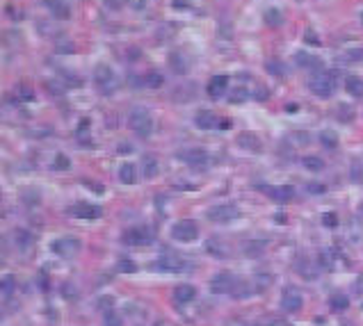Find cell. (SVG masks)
Returning a JSON list of instances; mask_svg holds the SVG:
<instances>
[{"label": "cell", "instance_id": "cell-1", "mask_svg": "<svg viewBox=\"0 0 363 326\" xmlns=\"http://www.w3.org/2000/svg\"><path fill=\"white\" fill-rule=\"evenodd\" d=\"M336 87H338V75L334 71H315V73L308 78V89H311L315 96L320 98H329L334 96Z\"/></svg>", "mask_w": 363, "mask_h": 326}, {"label": "cell", "instance_id": "cell-2", "mask_svg": "<svg viewBox=\"0 0 363 326\" xmlns=\"http://www.w3.org/2000/svg\"><path fill=\"white\" fill-rule=\"evenodd\" d=\"M128 126H130V130H133L135 135H139V137H149L151 130H153L151 112H149L147 107H142V105L133 107V112L128 114Z\"/></svg>", "mask_w": 363, "mask_h": 326}, {"label": "cell", "instance_id": "cell-3", "mask_svg": "<svg viewBox=\"0 0 363 326\" xmlns=\"http://www.w3.org/2000/svg\"><path fill=\"white\" fill-rule=\"evenodd\" d=\"M94 83H96L98 92H101L103 96H110V94H115L117 85H119V83H117L115 71H112L107 64H98L96 66V71H94Z\"/></svg>", "mask_w": 363, "mask_h": 326}, {"label": "cell", "instance_id": "cell-4", "mask_svg": "<svg viewBox=\"0 0 363 326\" xmlns=\"http://www.w3.org/2000/svg\"><path fill=\"white\" fill-rule=\"evenodd\" d=\"M171 237L176 239V242H194V239L199 237V226L197 221L192 219H183L178 221V224H174V228H171Z\"/></svg>", "mask_w": 363, "mask_h": 326}, {"label": "cell", "instance_id": "cell-5", "mask_svg": "<svg viewBox=\"0 0 363 326\" xmlns=\"http://www.w3.org/2000/svg\"><path fill=\"white\" fill-rule=\"evenodd\" d=\"M238 217H240V210L233 203H222V206H215L208 210V219L215 221V224H229V221L238 219Z\"/></svg>", "mask_w": 363, "mask_h": 326}, {"label": "cell", "instance_id": "cell-6", "mask_svg": "<svg viewBox=\"0 0 363 326\" xmlns=\"http://www.w3.org/2000/svg\"><path fill=\"white\" fill-rule=\"evenodd\" d=\"M156 267L162 271H185L190 267V262L185 258H180L176 251H165L160 256V260L156 262Z\"/></svg>", "mask_w": 363, "mask_h": 326}, {"label": "cell", "instance_id": "cell-7", "mask_svg": "<svg viewBox=\"0 0 363 326\" xmlns=\"http://www.w3.org/2000/svg\"><path fill=\"white\" fill-rule=\"evenodd\" d=\"M235 285H238V278H235L233 271H220V274L210 280V292H215V294L231 292V294H233Z\"/></svg>", "mask_w": 363, "mask_h": 326}, {"label": "cell", "instance_id": "cell-8", "mask_svg": "<svg viewBox=\"0 0 363 326\" xmlns=\"http://www.w3.org/2000/svg\"><path fill=\"white\" fill-rule=\"evenodd\" d=\"M153 233L147 228V226H137V228H130L124 233V242L130 244V247H147V244L153 242Z\"/></svg>", "mask_w": 363, "mask_h": 326}, {"label": "cell", "instance_id": "cell-9", "mask_svg": "<svg viewBox=\"0 0 363 326\" xmlns=\"http://www.w3.org/2000/svg\"><path fill=\"white\" fill-rule=\"evenodd\" d=\"M80 239H76V237H62V239H55V242L51 244V249H53V253H57L60 258H71V256H76V253L80 251Z\"/></svg>", "mask_w": 363, "mask_h": 326}, {"label": "cell", "instance_id": "cell-10", "mask_svg": "<svg viewBox=\"0 0 363 326\" xmlns=\"http://www.w3.org/2000/svg\"><path fill=\"white\" fill-rule=\"evenodd\" d=\"M304 306V297L299 294L297 288H285L283 294H281V308H283L285 312H297L302 310Z\"/></svg>", "mask_w": 363, "mask_h": 326}, {"label": "cell", "instance_id": "cell-11", "mask_svg": "<svg viewBox=\"0 0 363 326\" xmlns=\"http://www.w3.org/2000/svg\"><path fill=\"white\" fill-rule=\"evenodd\" d=\"M261 192H265L267 196L272 198V201L276 203H288L295 198V189L290 187V185H279V187H270V185H261Z\"/></svg>", "mask_w": 363, "mask_h": 326}, {"label": "cell", "instance_id": "cell-12", "mask_svg": "<svg viewBox=\"0 0 363 326\" xmlns=\"http://www.w3.org/2000/svg\"><path fill=\"white\" fill-rule=\"evenodd\" d=\"M69 215L78 217V219H98V217H101V208L80 201V203H76V206L69 208Z\"/></svg>", "mask_w": 363, "mask_h": 326}, {"label": "cell", "instance_id": "cell-13", "mask_svg": "<svg viewBox=\"0 0 363 326\" xmlns=\"http://www.w3.org/2000/svg\"><path fill=\"white\" fill-rule=\"evenodd\" d=\"M178 160H183L185 165H192V167H199V165H206L210 157L203 148H188V151H180L178 153Z\"/></svg>", "mask_w": 363, "mask_h": 326}, {"label": "cell", "instance_id": "cell-14", "mask_svg": "<svg viewBox=\"0 0 363 326\" xmlns=\"http://www.w3.org/2000/svg\"><path fill=\"white\" fill-rule=\"evenodd\" d=\"M226 92H229V78H226V75H215V78H210V83H208V96L222 98Z\"/></svg>", "mask_w": 363, "mask_h": 326}, {"label": "cell", "instance_id": "cell-15", "mask_svg": "<svg viewBox=\"0 0 363 326\" xmlns=\"http://www.w3.org/2000/svg\"><path fill=\"white\" fill-rule=\"evenodd\" d=\"M46 7L51 10V14L55 19H62V21L71 19V7L66 5L64 0H46Z\"/></svg>", "mask_w": 363, "mask_h": 326}, {"label": "cell", "instance_id": "cell-16", "mask_svg": "<svg viewBox=\"0 0 363 326\" xmlns=\"http://www.w3.org/2000/svg\"><path fill=\"white\" fill-rule=\"evenodd\" d=\"M194 297H197V288H194V285L183 283V285H176V288H174L176 303H190Z\"/></svg>", "mask_w": 363, "mask_h": 326}, {"label": "cell", "instance_id": "cell-17", "mask_svg": "<svg viewBox=\"0 0 363 326\" xmlns=\"http://www.w3.org/2000/svg\"><path fill=\"white\" fill-rule=\"evenodd\" d=\"M169 66H171V71H174V73H188V69H190V62H188V57L183 55V53L180 51H174L169 55Z\"/></svg>", "mask_w": 363, "mask_h": 326}, {"label": "cell", "instance_id": "cell-18", "mask_svg": "<svg viewBox=\"0 0 363 326\" xmlns=\"http://www.w3.org/2000/svg\"><path fill=\"white\" fill-rule=\"evenodd\" d=\"M238 144L242 148H247V151H251V153H261L263 151L261 139H258V135H253V133H242L238 137Z\"/></svg>", "mask_w": 363, "mask_h": 326}, {"label": "cell", "instance_id": "cell-19", "mask_svg": "<svg viewBox=\"0 0 363 326\" xmlns=\"http://www.w3.org/2000/svg\"><path fill=\"white\" fill-rule=\"evenodd\" d=\"M197 126L201 130H212V128H220V124H222V119H217L212 112H199L197 114Z\"/></svg>", "mask_w": 363, "mask_h": 326}, {"label": "cell", "instance_id": "cell-20", "mask_svg": "<svg viewBox=\"0 0 363 326\" xmlns=\"http://www.w3.org/2000/svg\"><path fill=\"white\" fill-rule=\"evenodd\" d=\"M295 62H297L302 69H320L322 71V60L315 55H311V53H297V55H295Z\"/></svg>", "mask_w": 363, "mask_h": 326}, {"label": "cell", "instance_id": "cell-21", "mask_svg": "<svg viewBox=\"0 0 363 326\" xmlns=\"http://www.w3.org/2000/svg\"><path fill=\"white\" fill-rule=\"evenodd\" d=\"M119 180H121V183H126V185L137 183V169H135L133 162H124V165H121V169H119Z\"/></svg>", "mask_w": 363, "mask_h": 326}, {"label": "cell", "instance_id": "cell-22", "mask_svg": "<svg viewBox=\"0 0 363 326\" xmlns=\"http://www.w3.org/2000/svg\"><path fill=\"white\" fill-rule=\"evenodd\" d=\"M345 89H347L352 96L356 98H363V78H356V75H349L345 80Z\"/></svg>", "mask_w": 363, "mask_h": 326}, {"label": "cell", "instance_id": "cell-23", "mask_svg": "<svg viewBox=\"0 0 363 326\" xmlns=\"http://www.w3.org/2000/svg\"><path fill=\"white\" fill-rule=\"evenodd\" d=\"M142 174H144V178H153V176L158 174V160L156 157H151V155H147L142 160Z\"/></svg>", "mask_w": 363, "mask_h": 326}, {"label": "cell", "instance_id": "cell-24", "mask_svg": "<svg viewBox=\"0 0 363 326\" xmlns=\"http://www.w3.org/2000/svg\"><path fill=\"white\" fill-rule=\"evenodd\" d=\"M302 165L306 167L308 171H322V169H324V162H322L317 155H306L302 160Z\"/></svg>", "mask_w": 363, "mask_h": 326}, {"label": "cell", "instance_id": "cell-25", "mask_svg": "<svg viewBox=\"0 0 363 326\" xmlns=\"http://www.w3.org/2000/svg\"><path fill=\"white\" fill-rule=\"evenodd\" d=\"M320 142L324 144L326 148H336L338 146V135H336L334 130H324V133H320Z\"/></svg>", "mask_w": 363, "mask_h": 326}, {"label": "cell", "instance_id": "cell-26", "mask_svg": "<svg viewBox=\"0 0 363 326\" xmlns=\"http://www.w3.org/2000/svg\"><path fill=\"white\" fill-rule=\"evenodd\" d=\"M16 290V280L14 276H5V278H0V292L5 294V297H10L12 292Z\"/></svg>", "mask_w": 363, "mask_h": 326}, {"label": "cell", "instance_id": "cell-27", "mask_svg": "<svg viewBox=\"0 0 363 326\" xmlns=\"http://www.w3.org/2000/svg\"><path fill=\"white\" fill-rule=\"evenodd\" d=\"M53 169H57V171H66V169H71V160L64 155V153H57L55 160H53Z\"/></svg>", "mask_w": 363, "mask_h": 326}, {"label": "cell", "instance_id": "cell-28", "mask_svg": "<svg viewBox=\"0 0 363 326\" xmlns=\"http://www.w3.org/2000/svg\"><path fill=\"white\" fill-rule=\"evenodd\" d=\"M265 23H267V25H272V28H276V25L283 23V16H281V12H279V10H267V14H265Z\"/></svg>", "mask_w": 363, "mask_h": 326}, {"label": "cell", "instance_id": "cell-29", "mask_svg": "<svg viewBox=\"0 0 363 326\" xmlns=\"http://www.w3.org/2000/svg\"><path fill=\"white\" fill-rule=\"evenodd\" d=\"M267 71H270L272 75H276V78H283V75H285V66L281 64L279 60H270V62H267Z\"/></svg>", "mask_w": 363, "mask_h": 326}, {"label": "cell", "instance_id": "cell-30", "mask_svg": "<svg viewBox=\"0 0 363 326\" xmlns=\"http://www.w3.org/2000/svg\"><path fill=\"white\" fill-rule=\"evenodd\" d=\"M206 251H208V253H212L215 258H224V256H229V249H226V247H220L217 242H208V244H206Z\"/></svg>", "mask_w": 363, "mask_h": 326}, {"label": "cell", "instance_id": "cell-31", "mask_svg": "<svg viewBox=\"0 0 363 326\" xmlns=\"http://www.w3.org/2000/svg\"><path fill=\"white\" fill-rule=\"evenodd\" d=\"M347 306H349V299L345 297V294H334V297H331V308H336V310H345Z\"/></svg>", "mask_w": 363, "mask_h": 326}, {"label": "cell", "instance_id": "cell-32", "mask_svg": "<svg viewBox=\"0 0 363 326\" xmlns=\"http://www.w3.org/2000/svg\"><path fill=\"white\" fill-rule=\"evenodd\" d=\"M265 249V242H251V244H242V251L247 256H258V253Z\"/></svg>", "mask_w": 363, "mask_h": 326}, {"label": "cell", "instance_id": "cell-33", "mask_svg": "<svg viewBox=\"0 0 363 326\" xmlns=\"http://www.w3.org/2000/svg\"><path fill=\"white\" fill-rule=\"evenodd\" d=\"M349 176H352V183H363V165L361 162H354L352 169H349Z\"/></svg>", "mask_w": 363, "mask_h": 326}, {"label": "cell", "instance_id": "cell-34", "mask_svg": "<svg viewBox=\"0 0 363 326\" xmlns=\"http://www.w3.org/2000/svg\"><path fill=\"white\" fill-rule=\"evenodd\" d=\"M16 96H19L21 101H25V103H28V101H34V92H32L30 87H25V85H21V87L16 89Z\"/></svg>", "mask_w": 363, "mask_h": 326}, {"label": "cell", "instance_id": "cell-35", "mask_svg": "<svg viewBox=\"0 0 363 326\" xmlns=\"http://www.w3.org/2000/svg\"><path fill=\"white\" fill-rule=\"evenodd\" d=\"M89 126H92V124H89V119H83V121H80V124H78V133H76V135H78V139H83V142H89V139H87Z\"/></svg>", "mask_w": 363, "mask_h": 326}, {"label": "cell", "instance_id": "cell-36", "mask_svg": "<svg viewBox=\"0 0 363 326\" xmlns=\"http://www.w3.org/2000/svg\"><path fill=\"white\" fill-rule=\"evenodd\" d=\"M117 269H119V271H124V274H133V271H137V265H135L133 260H119Z\"/></svg>", "mask_w": 363, "mask_h": 326}, {"label": "cell", "instance_id": "cell-37", "mask_svg": "<svg viewBox=\"0 0 363 326\" xmlns=\"http://www.w3.org/2000/svg\"><path fill=\"white\" fill-rule=\"evenodd\" d=\"M144 85H149V87H153V89L160 87V85H162V75L160 73H149L147 78H144Z\"/></svg>", "mask_w": 363, "mask_h": 326}, {"label": "cell", "instance_id": "cell-38", "mask_svg": "<svg viewBox=\"0 0 363 326\" xmlns=\"http://www.w3.org/2000/svg\"><path fill=\"white\" fill-rule=\"evenodd\" d=\"M322 224L334 228V226H338V217H336L334 212H324V215H322Z\"/></svg>", "mask_w": 363, "mask_h": 326}, {"label": "cell", "instance_id": "cell-39", "mask_svg": "<svg viewBox=\"0 0 363 326\" xmlns=\"http://www.w3.org/2000/svg\"><path fill=\"white\" fill-rule=\"evenodd\" d=\"M105 326H121V319L117 317V312H105Z\"/></svg>", "mask_w": 363, "mask_h": 326}, {"label": "cell", "instance_id": "cell-40", "mask_svg": "<svg viewBox=\"0 0 363 326\" xmlns=\"http://www.w3.org/2000/svg\"><path fill=\"white\" fill-rule=\"evenodd\" d=\"M229 98H231V101H233V103H240V101H244V98H247V92H244L242 87H240V89H233Z\"/></svg>", "mask_w": 363, "mask_h": 326}, {"label": "cell", "instance_id": "cell-41", "mask_svg": "<svg viewBox=\"0 0 363 326\" xmlns=\"http://www.w3.org/2000/svg\"><path fill=\"white\" fill-rule=\"evenodd\" d=\"M338 116L343 121H349L352 119V112H349V105H338Z\"/></svg>", "mask_w": 363, "mask_h": 326}, {"label": "cell", "instance_id": "cell-42", "mask_svg": "<svg viewBox=\"0 0 363 326\" xmlns=\"http://www.w3.org/2000/svg\"><path fill=\"white\" fill-rule=\"evenodd\" d=\"M306 189H308L311 194H324V192H326L324 185H315V183H308V185H306Z\"/></svg>", "mask_w": 363, "mask_h": 326}, {"label": "cell", "instance_id": "cell-43", "mask_svg": "<svg viewBox=\"0 0 363 326\" xmlns=\"http://www.w3.org/2000/svg\"><path fill=\"white\" fill-rule=\"evenodd\" d=\"M347 60L349 62H363V48H358V51H349Z\"/></svg>", "mask_w": 363, "mask_h": 326}, {"label": "cell", "instance_id": "cell-44", "mask_svg": "<svg viewBox=\"0 0 363 326\" xmlns=\"http://www.w3.org/2000/svg\"><path fill=\"white\" fill-rule=\"evenodd\" d=\"M103 3H105V5L110 7V10H121L126 0H103Z\"/></svg>", "mask_w": 363, "mask_h": 326}, {"label": "cell", "instance_id": "cell-45", "mask_svg": "<svg viewBox=\"0 0 363 326\" xmlns=\"http://www.w3.org/2000/svg\"><path fill=\"white\" fill-rule=\"evenodd\" d=\"M304 39H306V42H308V44H313V46H317V44H320V39H317V37H315V34H313V32H311V30H308V32H306V37H304Z\"/></svg>", "mask_w": 363, "mask_h": 326}, {"label": "cell", "instance_id": "cell-46", "mask_svg": "<svg viewBox=\"0 0 363 326\" xmlns=\"http://www.w3.org/2000/svg\"><path fill=\"white\" fill-rule=\"evenodd\" d=\"M112 297H103V299H98V306H107V312H110V306H112Z\"/></svg>", "mask_w": 363, "mask_h": 326}, {"label": "cell", "instance_id": "cell-47", "mask_svg": "<svg viewBox=\"0 0 363 326\" xmlns=\"http://www.w3.org/2000/svg\"><path fill=\"white\" fill-rule=\"evenodd\" d=\"M356 292H358V294H363V274L356 278Z\"/></svg>", "mask_w": 363, "mask_h": 326}, {"label": "cell", "instance_id": "cell-48", "mask_svg": "<svg viewBox=\"0 0 363 326\" xmlns=\"http://www.w3.org/2000/svg\"><path fill=\"white\" fill-rule=\"evenodd\" d=\"M220 128H222V130H229V128H231V121H229V119H222Z\"/></svg>", "mask_w": 363, "mask_h": 326}]
</instances>
